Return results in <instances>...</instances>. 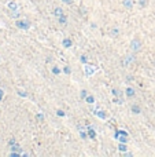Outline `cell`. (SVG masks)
Listing matches in <instances>:
<instances>
[{"mask_svg": "<svg viewBox=\"0 0 155 157\" xmlns=\"http://www.w3.org/2000/svg\"><path fill=\"white\" fill-rule=\"evenodd\" d=\"M88 130V136H89L91 139H95V138H96V132H95V130L94 128H87Z\"/></svg>", "mask_w": 155, "mask_h": 157, "instance_id": "9a60e30c", "label": "cell"}, {"mask_svg": "<svg viewBox=\"0 0 155 157\" xmlns=\"http://www.w3.org/2000/svg\"><path fill=\"white\" fill-rule=\"evenodd\" d=\"M96 114H97V117L106 118V112H103V110H97V112H96Z\"/></svg>", "mask_w": 155, "mask_h": 157, "instance_id": "ac0fdd59", "label": "cell"}, {"mask_svg": "<svg viewBox=\"0 0 155 157\" xmlns=\"http://www.w3.org/2000/svg\"><path fill=\"white\" fill-rule=\"evenodd\" d=\"M80 96H81V99H85V98H87V96H88L87 91H85V90H83V91L80 93Z\"/></svg>", "mask_w": 155, "mask_h": 157, "instance_id": "ffe728a7", "label": "cell"}, {"mask_svg": "<svg viewBox=\"0 0 155 157\" xmlns=\"http://www.w3.org/2000/svg\"><path fill=\"white\" fill-rule=\"evenodd\" d=\"M78 132H80V136H81V138H83L84 141H85V139H88V138H89V136H88V132H87V134L84 132L83 127H78Z\"/></svg>", "mask_w": 155, "mask_h": 157, "instance_id": "7c38bea8", "label": "cell"}, {"mask_svg": "<svg viewBox=\"0 0 155 157\" xmlns=\"http://www.w3.org/2000/svg\"><path fill=\"white\" fill-rule=\"evenodd\" d=\"M14 143H17V141H15L14 138H12V139H10V141H8V145H10V146H11V145H14Z\"/></svg>", "mask_w": 155, "mask_h": 157, "instance_id": "f1b7e54d", "label": "cell"}, {"mask_svg": "<svg viewBox=\"0 0 155 157\" xmlns=\"http://www.w3.org/2000/svg\"><path fill=\"white\" fill-rule=\"evenodd\" d=\"M113 95L116 96V98H121L122 96V91L119 88H113Z\"/></svg>", "mask_w": 155, "mask_h": 157, "instance_id": "5bb4252c", "label": "cell"}, {"mask_svg": "<svg viewBox=\"0 0 155 157\" xmlns=\"http://www.w3.org/2000/svg\"><path fill=\"white\" fill-rule=\"evenodd\" d=\"M135 61H136V58H135L132 54H128V55H125V57L122 58V65L125 66V68H129V66L133 65Z\"/></svg>", "mask_w": 155, "mask_h": 157, "instance_id": "7a4b0ae2", "label": "cell"}, {"mask_svg": "<svg viewBox=\"0 0 155 157\" xmlns=\"http://www.w3.org/2000/svg\"><path fill=\"white\" fill-rule=\"evenodd\" d=\"M58 22L61 25H66V24H67V17H66L65 14H62L61 17H58Z\"/></svg>", "mask_w": 155, "mask_h": 157, "instance_id": "ba28073f", "label": "cell"}, {"mask_svg": "<svg viewBox=\"0 0 155 157\" xmlns=\"http://www.w3.org/2000/svg\"><path fill=\"white\" fill-rule=\"evenodd\" d=\"M125 94H126V96H129V98H132V96H135L136 91H135V88H132V87H128V88L125 90Z\"/></svg>", "mask_w": 155, "mask_h": 157, "instance_id": "52a82bcc", "label": "cell"}, {"mask_svg": "<svg viewBox=\"0 0 155 157\" xmlns=\"http://www.w3.org/2000/svg\"><path fill=\"white\" fill-rule=\"evenodd\" d=\"M62 1H63L65 4H69V6H70V4H73V1H74V0H62Z\"/></svg>", "mask_w": 155, "mask_h": 157, "instance_id": "83f0119b", "label": "cell"}, {"mask_svg": "<svg viewBox=\"0 0 155 157\" xmlns=\"http://www.w3.org/2000/svg\"><path fill=\"white\" fill-rule=\"evenodd\" d=\"M80 59H81V62H83V64H85V65L88 64V61H87V57H85V55H81V58H80Z\"/></svg>", "mask_w": 155, "mask_h": 157, "instance_id": "484cf974", "label": "cell"}, {"mask_svg": "<svg viewBox=\"0 0 155 157\" xmlns=\"http://www.w3.org/2000/svg\"><path fill=\"white\" fill-rule=\"evenodd\" d=\"M139 4L141 8H145L148 6V0H139Z\"/></svg>", "mask_w": 155, "mask_h": 157, "instance_id": "e0dca14e", "label": "cell"}, {"mask_svg": "<svg viewBox=\"0 0 155 157\" xmlns=\"http://www.w3.org/2000/svg\"><path fill=\"white\" fill-rule=\"evenodd\" d=\"M130 112L135 114H140L141 113V107L139 105H130Z\"/></svg>", "mask_w": 155, "mask_h": 157, "instance_id": "8992f818", "label": "cell"}, {"mask_svg": "<svg viewBox=\"0 0 155 157\" xmlns=\"http://www.w3.org/2000/svg\"><path fill=\"white\" fill-rule=\"evenodd\" d=\"M110 35H111V36H117V35H118V29H117V28L111 29V30H110Z\"/></svg>", "mask_w": 155, "mask_h": 157, "instance_id": "603a6c76", "label": "cell"}, {"mask_svg": "<svg viewBox=\"0 0 155 157\" xmlns=\"http://www.w3.org/2000/svg\"><path fill=\"white\" fill-rule=\"evenodd\" d=\"M116 138H118V141L121 143L128 142V135H125V134H116Z\"/></svg>", "mask_w": 155, "mask_h": 157, "instance_id": "5b68a950", "label": "cell"}, {"mask_svg": "<svg viewBox=\"0 0 155 157\" xmlns=\"http://www.w3.org/2000/svg\"><path fill=\"white\" fill-rule=\"evenodd\" d=\"M95 72V68H92V66H89V65H87L85 66V75L87 76H92Z\"/></svg>", "mask_w": 155, "mask_h": 157, "instance_id": "9c48e42d", "label": "cell"}, {"mask_svg": "<svg viewBox=\"0 0 155 157\" xmlns=\"http://www.w3.org/2000/svg\"><path fill=\"white\" fill-rule=\"evenodd\" d=\"M122 6L126 10H130V8L133 7V0H122Z\"/></svg>", "mask_w": 155, "mask_h": 157, "instance_id": "277c9868", "label": "cell"}, {"mask_svg": "<svg viewBox=\"0 0 155 157\" xmlns=\"http://www.w3.org/2000/svg\"><path fill=\"white\" fill-rule=\"evenodd\" d=\"M62 14H63V10H62L61 7H56V8L54 10V15H55L56 18H58V17H61Z\"/></svg>", "mask_w": 155, "mask_h": 157, "instance_id": "2e32d148", "label": "cell"}, {"mask_svg": "<svg viewBox=\"0 0 155 157\" xmlns=\"http://www.w3.org/2000/svg\"><path fill=\"white\" fill-rule=\"evenodd\" d=\"M56 114H58L59 117H65V116H66V113L63 110H56Z\"/></svg>", "mask_w": 155, "mask_h": 157, "instance_id": "d4e9b609", "label": "cell"}, {"mask_svg": "<svg viewBox=\"0 0 155 157\" xmlns=\"http://www.w3.org/2000/svg\"><path fill=\"white\" fill-rule=\"evenodd\" d=\"M63 72H65L66 75H70V72H72V69H70V66H65V68H63Z\"/></svg>", "mask_w": 155, "mask_h": 157, "instance_id": "cb8c5ba5", "label": "cell"}, {"mask_svg": "<svg viewBox=\"0 0 155 157\" xmlns=\"http://www.w3.org/2000/svg\"><path fill=\"white\" fill-rule=\"evenodd\" d=\"M15 25H17V28H19V29L28 30V29L30 28V22L29 21H25V19H19V21L15 22Z\"/></svg>", "mask_w": 155, "mask_h": 157, "instance_id": "3957f363", "label": "cell"}, {"mask_svg": "<svg viewBox=\"0 0 155 157\" xmlns=\"http://www.w3.org/2000/svg\"><path fill=\"white\" fill-rule=\"evenodd\" d=\"M3 95H4V91H3L1 88H0V101L3 99Z\"/></svg>", "mask_w": 155, "mask_h": 157, "instance_id": "4dcf8cb0", "label": "cell"}, {"mask_svg": "<svg viewBox=\"0 0 155 157\" xmlns=\"http://www.w3.org/2000/svg\"><path fill=\"white\" fill-rule=\"evenodd\" d=\"M62 46L65 47V48H69V47H72L73 46V41L70 39H65L63 41H62Z\"/></svg>", "mask_w": 155, "mask_h": 157, "instance_id": "8fae6325", "label": "cell"}, {"mask_svg": "<svg viewBox=\"0 0 155 157\" xmlns=\"http://www.w3.org/2000/svg\"><path fill=\"white\" fill-rule=\"evenodd\" d=\"M118 149L121 150V152H126V150H128V149H126V146H125V145H124V143H121V142H119Z\"/></svg>", "mask_w": 155, "mask_h": 157, "instance_id": "44dd1931", "label": "cell"}, {"mask_svg": "<svg viewBox=\"0 0 155 157\" xmlns=\"http://www.w3.org/2000/svg\"><path fill=\"white\" fill-rule=\"evenodd\" d=\"M141 47H143V43H141L140 39H133L130 41V50L133 53H139L141 50Z\"/></svg>", "mask_w": 155, "mask_h": 157, "instance_id": "6da1fadb", "label": "cell"}, {"mask_svg": "<svg viewBox=\"0 0 155 157\" xmlns=\"http://www.w3.org/2000/svg\"><path fill=\"white\" fill-rule=\"evenodd\" d=\"M152 66L155 68V58H154V61H152Z\"/></svg>", "mask_w": 155, "mask_h": 157, "instance_id": "1f68e13d", "label": "cell"}, {"mask_svg": "<svg viewBox=\"0 0 155 157\" xmlns=\"http://www.w3.org/2000/svg\"><path fill=\"white\" fill-rule=\"evenodd\" d=\"M37 120H39V121H43V120H44V114H41V113L37 114Z\"/></svg>", "mask_w": 155, "mask_h": 157, "instance_id": "4316f807", "label": "cell"}, {"mask_svg": "<svg viewBox=\"0 0 155 157\" xmlns=\"http://www.w3.org/2000/svg\"><path fill=\"white\" fill-rule=\"evenodd\" d=\"M8 8H10V11H17L18 10V4L15 3V1H10L8 3Z\"/></svg>", "mask_w": 155, "mask_h": 157, "instance_id": "4fadbf2b", "label": "cell"}, {"mask_svg": "<svg viewBox=\"0 0 155 157\" xmlns=\"http://www.w3.org/2000/svg\"><path fill=\"white\" fill-rule=\"evenodd\" d=\"M18 94H19V96H26V93H25V91H18Z\"/></svg>", "mask_w": 155, "mask_h": 157, "instance_id": "f546056e", "label": "cell"}, {"mask_svg": "<svg viewBox=\"0 0 155 157\" xmlns=\"http://www.w3.org/2000/svg\"><path fill=\"white\" fill-rule=\"evenodd\" d=\"M59 72H61V69H59L58 66H54V68H52V73H54V75H59Z\"/></svg>", "mask_w": 155, "mask_h": 157, "instance_id": "7402d4cb", "label": "cell"}, {"mask_svg": "<svg viewBox=\"0 0 155 157\" xmlns=\"http://www.w3.org/2000/svg\"><path fill=\"white\" fill-rule=\"evenodd\" d=\"M11 152H18V153H22V147L19 146L18 143H14V145H11Z\"/></svg>", "mask_w": 155, "mask_h": 157, "instance_id": "30bf717a", "label": "cell"}, {"mask_svg": "<svg viewBox=\"0 0 155 157\" xmlns=\"http://www.w3.org/2000/svg\"><path fill=\"white\" fill-rule=\"evenodd\" d=\"M85 101H87L88 104H94V102H95V98H94L92 95H88L87 98H85Z\"/></svg>", "mask_w": 155, "mask_h": 157, "instance_id": "d6986e66", "label": "cell"}]
</instances>
